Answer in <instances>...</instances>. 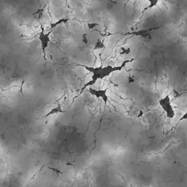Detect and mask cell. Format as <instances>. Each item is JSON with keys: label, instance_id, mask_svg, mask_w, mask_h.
Here are the masks:
<instances>
[{"label": "cell", "instance_id": "30bf717a", "mask_svg": "<svg viewBox=\"0 0 187 187\" xmlns=\"http://www.w3.org/2000/svg\"><path fill=\"white\" fill-rule=\"evenodd\" d=\"M99 23H87V26H88V29L89 30H92L95 28H96L97 26H99Z\"/></svg>", "mask_w": 187, "mask_h": 187}, {"label": "cell", "instance_id": "8fae6325", "mask_svg": "<svg viewBox=\"0 0 187 187\" xmlns=\"http://www.w3.org/2000/svg\"><path fill=\"white\" fill-rule=\"evenodd\" d=\"M59 112H62V110H61L60 107H59V108H53L51 112H50V113H48L45 116H48L51 114H55V113H59Z\"/></svg>", "mask_w": 187, "mask_h": 187}, {"label": "cell", "instance_id": "8992f818", "mask_svg": "<svg viewBox=\"0 0 187 187\" xmlns=\"http://www.w3.org/2000/svg\"><path fill=\"white\" fill-rule=\"evenodd\" d=\"M70 21V18H59V20L56 21L54 22V23H51V25H50V30L53 31V29H56L58 26L67 23Z\"/></svg>", "mask_w": 187, "mask_h": 187}, {"label": "cell", "instance_id": "7a4b0ae2", "mask_svg": "<svg viewBox=\"0 0 187 187\" xmlns=\"http://www.w3.org/2000/svg\"><path fill=\"white\" fill-rule=\"evenodd\" d=\"M52 30H49L48 32H45V30L42 27V30L40 32L38 36V40L40 41V48L41 50H42V52L43 53L44 59H45L46 58V50L48 49V46L50 45V42H51V32H52Z\"/></svg>", "mask_w": 187, "mask_h": 187}, {"label": "cell", "instance_id": "3957f363", "mask_svg": "<svg viewBox=\"0 0 187 187\" xmlns=\"http://www.w3.org/2000/svg\"><path fill=\"white\" fill-rule=\"evenodd\" d=\"M159 105L161 106L162 110L165 112L166 116L168 119H173L175 117V111L173 109V107L171 104V99L169 95H167L164 97L162 98L159 101Z\"/></svg>", "mask_w": 187, "mask_h": 187}, {"label": "cell", "instance_id": "7c38bea8", "mask_svg": "<svg viewBox=\"0 0 187 187\" xmlns=\"http://www.w3.org/2000/svg\"><path fill=\"white\" fill-rule=\"evenodd\" d=\"M81 40H82V42H84L85 45H87L88 42V34L86 33H84V34L81 37Z\"/></svg>", "mask_w": 187, "mask_h": 187}, {"label": "cell", "instance_id": "6da1fadb", "mask_svg": "<svg viewBox=\"0 0 187 187\" xmlns=\"http://www.w3.org/2000/svg\"><path fill=\"white\" fill-rule=\"evenodd\" d=\"M133 61H135V59H127V60H124L121 64L118 65V66L107 65V66H95V67H94V66H89L85 64H77V66L84 67L87 71H88L90 73L92 74L91 79L88 81V82H87L86 84L84 85V86L82 88V91L83 90H84L88 86H91L96 84L97 81L98 80H103L104 78L108 77L110 75H111L112 73H115V72L121 71V70H122L123 69L127 66V64L131 63V62H132Z\"/></svg>", "mask_w": 187, "mask_h": 187}, {"label": "cell", "instance_id": "9c48e42d", "mask_svg": "<svg viewBox=\"0 0 187 187\" xmlns=\"http://www.w3.org/2000/svg\"><path fill=\"white\" fill-rule=\"evenodd\" d=\"M131 53V48L128 46H124L121 48L120 54L121 55H129Z\"/></svg>", "mask_w": 187, "mask_h": 187}, {"label": "cell", "instance_id": "ba28073f", "mask_svg": "<svg viewBox=\"0 0 187 187\" xmlns=\"http://www.w3.org/2000/svg\"><path fill=\"white\" fill-rule=\"evenodd\" d=\"M160 1H161V0H148L149 5L145 10L151 9V8H155V7L157 6L158 4H159V2H160Z\"/></svg>", "mask_w": 187, "mask_h": 187}, {"label": "cell", "instance_id": "4fadbf2b", "mask_svg": "<svg viewBox=\"0 0 187 187\" xmlns=\"http://www.w3.org/2000/svg\"><path fill=\"white\" fill-rule=\"evenodd\" d=\"M184 120H187V113H186L185 114L183 115L182 117H181V119H179V121H178V122H180V121H184Z\"/></svg>", "mask_w": 187, "mask_h": 187}, {"label": "cell", "instance_id": "52a82bcc", "mask_svg": "<svg viewBox=\"0 0 187 187\" xmlns=\"http://www.w3.org/2000/svg\"><path fill=\"white\" fill-rule=\"evenodd\" d=\"M105 48H106V45H105L104 40L99 38L97 39L96 42H95V44H94V50H101L104 49Z\"/></svg>", "mask_w": 187, "mask_h": 187}, {"label": "cell", "instance_id": "5b68a950", "mask_svg": "<svg viewBox=\"0 0 187 187\" xmlns=\"http://www.w3.org/2000/svg\"><path fill=\"white\" fill-rule=\"evenodd\" d=\"M87 91L93 96L96 97L97 98H101L106 104L108 101V97L107 95V89H94L92 88H89Z\"/></svg>", "mask_w": 187, "mask_h": 187}, {"label": "cell", "instance_id": "277c9868", "mask_svg": "<svg viewBox=\"0 0 187 187\" xmlns=\"http://www.w3.org/2000/svg\"><path fill=\"white\" fill-rule=\"evenodd\" d=\"M160 27H161V26H156V27H151V28L149 29H138L136 30V31L129 32H127L124 34L125 35H132L135 36V37H140L143 39L151 38L152 32L153 30L159 29Z\"/></svg>", "mask_w": 187, "mask_h": 187}, {"label": "cell", "instance_id": "5bb4252c", "mask_svg": "<svg viewBox=\"0 0 187 187\" xmlns=\"http://www.w3.org/2000/svg\"><path fill=\"white\" fill-rule=\"evenodd\" d=\"M68 2H69V0H65V5H66V6H67L69 8H70V7L68 6Z\"/></svg>", "mask_w": 187, "mask_h": 187}]
</instances>
